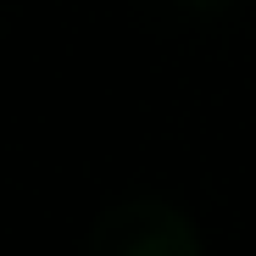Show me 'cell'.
I'll use <instances>...</instances> for the list:
<instances>
[{
    "label": "cell",
    "instance_id": "obj_1",
    "mask_svg": "<svg viewBox=\"0 0 256 256\" xmlns=\"http://www.w3.org/2000/svg\"><path fill=\"white\" fill-rule=\"evenodd\" d=\"M84 256H206V250L190 212H178L162 195H128L95 218Z\"/></svg>",
    "mask_w": 256,
    "mask_h": 256
},
{
    "label": "cell",
    "instance_id": "obj_2",
    "mask_svg": "<svg viewBox=\"0 0 256 256\" xmlns=\"http://www.w3.org/2000/svg\"><path fill=\"white\" fill-rule=\"evenodd\" d=\"M156 17L162 22H173V28H212L218 17L234 12V0H150Z\"/></svg>",
    "mask_w": 256,
    "mask_h": 256
}]
</instances>
